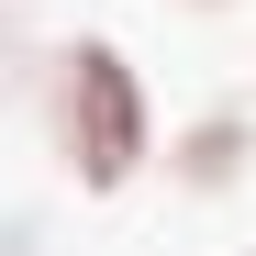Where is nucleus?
Listing matches in <instances>:
<instances>
[{
    "mask_svg": "<svg viewBox=\"0 0 256 256\" xmlns=\"http://www.w3.org/2000/svg\"><path fill=\"white\" fill-rule=\"evenodd\" d=\"M167 178H178L190 200H223V190H245V167H256V100H212V112H190L178 134H167Z\"/></svg>",
    "mask_w": 256,
    "mask_h": 256,
    "instance_id": "obj_2",
    "label": "nucleus"
},
{
    "mask_svg": "<svg viewBox=\"0 0 256 256\" xmlns=\"http://www.w3.org/2000/svg\"><path fill=\"white\" fill-rule=\"evenodd\" d=\"M45 145H56V167H67L90 200H122V190L167 156V122H156V90H145L134 45L67 34V45L45 56Z\"/></svg>",
    "mask_w": 256,
    "mask_h": 256,
    "instance_id": "obj_1",
    "label": "nucleus"
},
{
    "mask_svg": "<svg viewBox=\"0 0 256 256\" xmlns=\"http://www.w3.org/2000/svg\"><path fill=\"white\" fill-rule=\"evenodd\" d=\"M200 12H234V0H200Z\"/></svg>",
    "mask_w": 256,
    "mask_h": 256,
    "instance_id": "obj_3",
    "label": "nucleus"
}]
</instances>
